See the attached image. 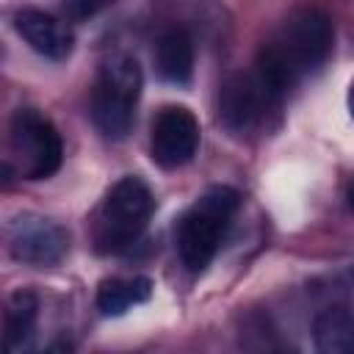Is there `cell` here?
Returning <instances> with one entry per match:
<instances>
[{
	"label": "cell",
	"mask_w": 354,
	"mask_h": 354,
	"mask_svg": "<svg viewBox=\"0 0 354 354\" xmlns=\"http://www.w3.org/2000/svg\"><path fill=\"white\" fill-rule=\"evenodd\" d=\"M141 88L144 72L133 55L119 53L100 66L91 86V119L105 138L119 141L130 133Z\"/></svg>",
	"instance_id": "4"
},
{
	"label": "cell",
	"mask_w": 354,
	"mask_h": 354,
	"mask_svg": "<svg viewBox=\"0 0 354 354\" xmlns=\"http://www.w3.org/2000/svg\"><path fill=\"white\" fill-rule=\"evenodd\" d=\"M346 102H348V113H351V119H354V83L348 86V97H346Z\"/></svg>",
	"instance_id": "15"
},
{
	"label": "cell",
	"mask_w": 354,
	"mask_h": 354,
	"mask_svg": "<svg viewBox=\"0 0 354 354\" xmlns=\"http://www.w3.org/2000/svg\"><path fill=\"white\" fill-rule=\"evenodd\" d=\"M155 69L160 80L185 86L194 75V39L185 28H169L155 44Z\"/></svg>",
	"instance_id": "10"
},
{
	"label": "cell",
	"mask_w": 354,
	"mask_h": 354,
	"mask_svg": "<svg viewBox=\"0 0 354 354\" xmlns=\"http://www.w3.org/2000/svg\"><path fill=\"white\" fill-rule=\"evenodd\" d=\"M8 147L25 180H47L61 169L64 141L58 127L36 108H17L8 122Z\"/></svg>",
	"instance_id": "5"
},
{
	"label": "cell",
	"mask_w": 354,
	"mask_h": 354,
	"mask_svg": "<svg viewBox=\"0 0 354 354\" xmlns=\"http://www.w3.org/2000/svg\"><path fill=\"white\" fill-rule=\"evenodd\" d=\"M332 44V19L321 8H296L257 50L252 77L257 80L263 94L279 108L285 97L329 58Z\"/></svg>",
	"instance_id": "1"
},
{
	"label": "cell",
	"mask_w": 354,
	"mask_h": 354,
	"mask_svg": "<svg viewBox=\"0 0 354 354\" xmlns=\"http://www.w3.org/2000/svg\"><path fill=\"white\" fill-rule=\"evenodd\" d=\"M11 25L17 30V36L41 58L47 61H66L75 50V36L69 30V25L41 8L33 6H22L14 11Z\"/></svg>",
	"instance_id": "9"
},
{
	"label": "cell",
	"mask_w": 354,
	"mask_h": 354,
	"mask_svg": "<svg viewBox=\"0 0 354 354\" xmlns=\"http://www.w3.org/2000/svg\"><path fill=\"white\" fill-rule=\"evenodd\" d=\"M346 199H348V205L354 207V183H348V188H346Z\"/></svg>",
	"instance_id": "16"
},
{
	"label": "cell",
	"mask_w": 354,
	"mask_h": 354,
	"mask_svg": "<svg viewBox=\"0 0 354 354\" xmlns=\"http://www.w3.org/2000/svg\"><path fill=\"white\" fill-rule=\"evenodd\" d=\"M36 315H39V299H36V293L19 288V290H14L8 296L6 315H3V324H6V348L8 351L19 348L30 337L33 324H36Z\"/></svg>",
	"instance_id": "12"
},
{
	"label": "cell",
	"mask_w": 354,
	"mask_h": 354,
	"mask_svg": "<svg viewBox=\"0 0 354 354\" xmlns=\"http://www.w3.org/2000/svg\"><path fill=\"white\" fill-rule=\"evenodd\" d=\"M116 0H64L61 3V14L69 22H86L97 14H102L105 8H111Z\"/></svg>",
	"instance_id": "14"
},
{
	"label": "cell",
	"mask_w": 354,
	"mask_h": 354,
	"mask_svg": "<svg viewBox=\"0 0 354 354\" xmlns=\"http://www.w3.org/2000/svg\"><path fill=\"white\" fill-rule=\"evenodd\" d=\"M277 105L263 94L252 72H235L218 86V122L230 136H246L266 124Z\"/></svg>",
	"instance_id": "7"
},
{
	"label": "cell",
	"mask_w": 354,
	"mask_h": 354,
	"mask_svg": "<svg viewBox=\"0 0 354 354\" xmlns=\"http://www.w3.org/2000/svg\"><path fill=\"white\" fill-rule=\"evenodd\" d=\"M238 205H241V194L235 188L213 185L183 213L174 230V241H177V254L188 271L199 274L210 266L232 224V216L238 213Z\"/></svg>",
	"instance_id": "2"
},
{
	"label": "cell",
	"mask_w": 354,
	"mask_h": 354,
	"mask_svg": "<svg viewBox=\"0 0 354 354\" xmlns=\"http://www.w3.org/2000/svg\"><path fill=\"white\" fill-rule=\"evenodd\" d=\"M155 210V196L141 177H122L111 185L94 213L91 238L100 254H119L133 246L147 230Z\"/></svg>",
	"instance_id": "3"
},
{
	"label": "cell",
	"mask_w": 354,
	"mask_h": 354,
	"mask_svg": "<svg viewBox=\"0 0 354 354\" xmlns=\"http://www.w3.org/2000/svg\"><path fill=\"white\" fill-rule=\"evenodd\" d=\"M199 149V122L185 105H163L149 127V155L160 169H180Z\"/></svg>",
	"instance_id": "8"
},
{
	"label": "cell",
	"mask_w": 354,
	"mask_h": 354,
	"mask_svg": "<svg viewBox=\"0 0 354 354\" xmlns=\"http://www.w3.org/2000/svg\"><path fill=\"white\" fill-rule=\"evenodd\" d=\"M6 246L17 263L55 268L69 254V230L39 213H19L6 224Z\"/></svg>",
	"instance_id": "6"
},
{
	"label": "cell",
	"mask_w": 354,
	"mask_h": 354,
	"mask_svg": "<svg viewBox=\"0 0 354 354\" xmlns=\"http://www.w3.org/2000/svg\"><path fill=\"white\" fill-rule=\"evenodd\" d=\"M152 279L147 277H113L100 282L97 288V310L102 315H122L138 304H144L152 296Z\"/></svg>",
	"instance_id": "11"
},
{
	"label": "cell",
	"mask_w": 354,
	"mask_h": 354,
	"mask_svg": "<svg viewBox=\"0 0 354 354\" xmlns=\"http://www.w3.org/2000/svg\"><path fill=\"white\" fill-rule=\"evenodd\" d=\"M318 351H354V318L346 310H326L313 324Z\"/></svg>",
	"instance_id": "13"
}]
</instances>
